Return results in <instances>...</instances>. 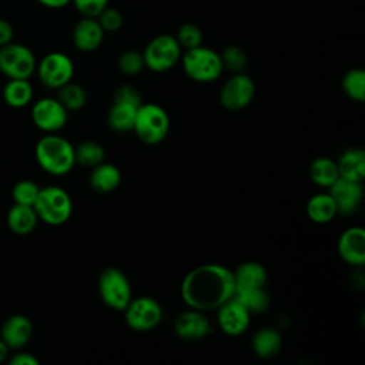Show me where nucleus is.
<instances>
[{
	"instance_id": "obj_37",
	"label": "nucleus",
	"mask_w": 365,
	"mask_h": 365,
	"mask_svg": "<svg viewBox=\"0 0 365 365\" xmlns=\"http://www.w3.org/2000/svg\"><path fill=\"white\" fill-rule=\"evenodd\" d=\"M71 3L83 17L94 19L108 6V0H71Z\"/></svg>"
},
{
	"instance_id": "obj_27",
	"label": "nucleus",
	"mask_w": 365,
	"mask_h": 365,
	"mask_svg": "<svg viewBox=\"0 0 365 365\" xmlns=\"http://www.w3.org/2000/svg\"><path fill=\"white\" fill-rule=\"evenodd\" d=\"M138 107L125 104V103H118L114 101L113 106L108 110L107 121L111 130L124 133V131H131L135 120V113Z\"/></svg>"
},
{
	"instance_id": "obj_21",
	"label": "nucleus",
	"mask_w": 365,
	"mask_h": 365,
	"mask_svg": "<svg viewBox=\"0 0 365 365\" xmlns=\"http://www.w3.org/2000/svg\"><path fill=\"white\" fill-rule=\"evenodd\" d=\"M7 225L9 228L19 235L30 234L38 221L37 212L33 205H24V204H16L9 210L7 212Z\"/></svg>"
},
{
	"instance_id": "obj_28",
	"label": "nucleus",
	"mask_w": 365,
	"mask_h": 365,
	"mask_svg": "<svg viewBox=\"0 0 365 365\" xmlns=\"http://www.w3.org/2000/svg\"><path fill=\"white\" fill-rule=\"evenodd\" d=\"M250 314H261L265 312L269 307V297L264 287L258 288H248V289H240L234 295Z\"/></svg>"
},
{
	"instance_id": "obj_8",
	"label": "nucleus",
	"mask_w": 365,
	"mask_h": 365,
	"mask_svg": "<svg viewBox=\"0 0 365 365\" xmlns=\"http://www.w3.org/2000/svg\"><path fill=\"white\" fill-rule=\"evenodd\" d=\"M123 312L127 325L137 332H147L157 328L164 317L161 304L157 299L145 295L135 299L131 298Z\"/></svg>"
},
{
	"instance_id": "obj_29",
	"label": "nucleus",
	"mask_w": 365,
	"mask_h": 365,
	"mask_svg": "<svg viewBox=\"0 0 365 365\" xmlns=\"http://www.w3.org/2000/svg\"><path fill=\"white\" fill-rule=\"evenodd\" d=\"M56 98L61 103V106L67 111H76V110H80L86 106L87 93L81 86L68 81L67 84L57 88V97Z\"/></svg>"
},
{
	"instance_id": "obj_32",
	"label": "nucleus",
	"mask_w": 365,
	"mask_h": 365,
	"mask_svg": "<svg viewBox=\"0 0 365 365\" xmlns=\"http://www.w3.org/2000/svg\"><path fill=\"white\" fill-rule=\"evenodd\" d=\"M220 57L222 61V67L232 73H242L248 63L245 51L238 46L225 47L220 54Z\"/></svg>"
},
{
	"instance_id": "obj_34",
	"label": "nucleus",
	"mask_w": 365,
	"mask_h": 365,
	"mask_svg": "<svg viewBox=\"0 0 365 365\" xmlns=\"http://www.w3.org/2000/svg\"><path fill=\"white\" fill-rule=\"evenodd\" d=\"M40 187L31 181V180H20L13 185L11 197L16 204H24V205H33L37 195H38Z\"/></svg>"
},
{
	"instance_id": "obj_39",
	"label": "nucleus",
	"mask_w": 365,
	"mask_h": 365,
	"mask_svg": "<svg viewBox=\"0 0 365 365\" xmlns=\"http://www.w3.org/2000/svg\"><path fill=\"white\" fill-rule=\"evenodd\" d=\"M14 38V29L10 21L0 19V47L11 43Z\"/></svg>"
},
{
	"instance_id": "obj_35",
	"label": "nucleus",
	"mask_w": 365,
	"mask_h": 365,
	"mask_svg": "<svg viewBox=\"0 0 365 365\" xmlns=\"http://www.w3.org/2000/svg\"><path fill=\"white\" fill-rule=\"evenodd\" d=\"M175 38L181 48L190 50L202 44V31L194 23H184L180 26Z\"/></svg>"
},
{
	"instance_id": "obj_14",
	"label": "nucleus",
	"mask_w": 365,
	"mask_h": 365,
	"mask_svg": "<svg viewBox=\"0 0 365 365\" xmlns=\"http://www.w3.org/2000/svg\"><path fill=\"white\" fill-rule=\"evenodd\" d=\"M174 331L181 339L198 341L212 332V325L202 311L190 308L178 314L174 321Z\"/></svg>"
},
{
	"instance_id": "obj_30",
	"label": "nucleus",
	"mask_w": 365,
	"mask_h": 365,
	"mask_svg": "<svg viewBox=\"0 0 365 365\" xmlns=\"http://www.w3.org/2000/svg\"><path fill=\"white\" fill-rule=\"evenodd\" d=\"M74 155H76V163L84 167H96L104 161L106 150L100 143L87 140L80 143L77 147H74Z\"/></svg>"
},
{
	"instance_id": "obj_3",
	"label": "nucleus",
	"mask_w": 365,
	"mask_h": 365,
	"mask_svg": "<svg viewBox=\"0 0 365 365\" xmlns=\"http://www.w3.org/2000/svg\"><path fill=\"white\" fill-rule=\"evenodd\" d=\"M133 131L144 144L155 145L167 137L170 131V117L161 106L143 103L137 108Z\"/></svg>"
},
{
	"instance_id": "obj_5",
	"label": "nucleus",
	"mask_w": 365,
	"mask_h": 365,
	"mask_svg": "<svg viewBox=\"0 0 365 365\" xmlns=\"http://www.w3.org/2000/svg\"><path fill=\"white\" fill-rule=\"evenodd\" d=\"M33 207L38 220L50 225L64 224L73 211V202L68 192L56 185L40 188Z\"/></svg>"
},
{
	"instance_id": "obj_13",
	"label": "nucleus",
	"mask_w": 365,
	"mask_h": 365,
	"mask_svg": "<svg viewBox=\"0 0 365 365\" xmlns=\"http://www.w3.org/2000/svg\"><path fill=\"white\" fill-rule=\"evenodd\" d=\"M217 309V324L225 335L238 336L248 329L251 322V314L235 297L224 302Z\"/></svg>"
},
{
	"instance_id": "obj_31",
	"label": "nucleus",
	"mask_w": 365,
	"mask_h": 365,
	"mask_svg": "<svg viewBox=\"0 0 365 365\" xmlns=\"http://www.w3.org/2000/svg\"><path fill=\"white\" fill-rule=\"evenodd\" d=\"M342 90L354 101L365 100V71L362 68H351L342 77Z\"/></svg>"
},
{
	"instance_id": "obj_16",
	"label": "nucleus",
	"mask_w": 365,
	"mask_h": 365,
	"mask_svg": "<svg viewBox=\"0 0 365 365\" xmlns=\"http://www.w3.org/2000/svg\"><path fill=\"white\" fill-rule=\"evenodd\" d=\"M338 254L348 265L364 267L365 264V230L362 227L346 228L338 240Z\"/></svg>"
},
{
	"instance_id": "obj_12",
	"label": "nucleus",
	"mask_w": 365,
	"mask_h": 365,
	"mask_svg": "<svg viewBox=\"0 0 365 365\" xmlns=\"http://www.w3.org/2000/svg\"><path fill=\"white\" fill-rule=\"evenodd\" d=\"M67 110L57 98L44 97L31 107V120L34 125L44 133H57L67 123Z\"/></svg>"
},
{
	"instance_id": "obj_38",
	"label": "nucleus",
	"mask_w": 365,
	"mask_h": 365,
	"mask_svg": "<svg viewBox=\"0 0 365 365\" xmlns=\"http://www.w3.org/2000/svg\"><path fill=\"white\" fill-rule=\"evenodd\" d=\"M114 101L140 107L143 104V97H141L138 88H135L134 86L123 84V86L117 87L114 91Z\"/></svg>"
},
{
	"instance_id": "obj_20",
	"label": "nucleus",
	"mask_w": 365,
	"mask_h": 365,
	"mask_svg": "<svg viewBox=\"0 0 365 365\" xmlns=\"http://www.w3.org/2000/svg\"><path fill=\"white\" fill-rule=\"evenodd\" d=\"M232 274L235 281V292L240 289L264 287L268 277L265 267L257 261H247L241 264L235 271H232Z\"/></svg>"
},
{
	"instance_id": "obj_41",
	"label": "nucleus",
	"mask_w": 365,
	"mask_h": 365,
	"mask_svg": "<svg viewBox=\"0 0 365 365\" xmlns=\"http://www.w3.org/2000/svg\"><path fill=\"white\" fill-rule=\"evenodd\" d=\"M37 3L47 9H63L68 3H71V0H37Z\"/></svg>"
},
{
	"instance_id": "obj_4",
	"label": "nucleus",
	"mask_w": 365,
	"mask_h": 365,
	"mask_svg": "<svg viewBox=\"0 0 365 365\" xmlns=\"http://www.w3.org/2000/svg\"><path fill=\"white\" fill-rule=\"evenodd\" d=\"M181 61L184 73L197 83H211L217 80L224 70L220 53L202 44L185 50Z\"/></svg>"
},
{
	"instance_id": "obj_6",
	"label": "nucleus",
	"mask_w": 365,
	"mask_h": 365,
	"mask_svg": "<svg viewBox=\"0 0 365 365\" xmlns=\"http://www.w3.org/2000/svg\"><path fill=\"white\" fill-rule=\"evenodd\" d=\"M97 288L101 301L114 311H124L131 301L130 281L125 274L115 267H108L101 271Z\"/></svg>"
},
{
	"instance_id": "obj_22",
	"label": "nucleus",
	"mask_w": 365,
	"mask_h": 365,
	"mask_svg": "<svg viewBox=\"0 0 365 365\" xmlns=\"http://www.w3.org/2000/svg\"><path fill=\"white\" fill-rule=\"evenodd\" d=\"M90 185L94 191L107 194L114 191L121 182V173L120 170L110 163H100L98 165L93 167L90 174Z\"/></svg>"
},
{
	"instance_id": "obj_24",
	"label": "nucleus",
	"mask_w": 365,
	"mask_h": 365,
	"mask_svg": "<svg viewBox=\"0 0 365 365\" xmlns=\"http://www.w3.org/2000/svg\"><path fill=\"white\" fill-rule=\"evenodd\" d=\"M252 351L257 356L262 359H269L275 356L281 349V335L277 329L265 327L258 329L252 336Z\"/></svg>"
},
{
	"instance_id": "obj_40",
	"label": "nucleus",
	"mask_w": 365,
	"mask_h": 365,
	"mask_svg": "<svg viewBox=\"0 0 365 365\" xmlns=\"http://www.w3.org/2000/svg\"><path fill=\"white\" fill-rule=\"evenodd\" d=\"M9 362L11 365H38V359L29 352H17L10 358Z\"/></svg>"
},
{
	"instance_id": "obj_9",
	"label": "nucleus",
	"mask_w": 365,
	"mask_h": 365,
	"mask_svg": "<svg viewBox=\"0 0 365 365\" xmlns=\"http://www.w3.org/2000/svg\"><path fill=\"white\" fill-rule=\"evenodd\" d=\"M36 66V57L27 46L11 41L0 47V71L7 78H29Z\"/></svg>"
},
{
	"instance_id": "obj_19",
	"label": "nucleus",
	"mask_w": 365,
	"mask_h": 365,
	"mask_svg": "<svg viewBox=\"0 0 365 365\" xmlns=\"http://www.w3.org/2000/svg\"><path fill=\"white\" fill-rule=\"evenodd\" d=\"M341 178L362 182L365 178V151L362 148H348L336 160Z\"/></svg>"
},
{
	"instance_id": "obj_1",
	"label": "nucleus",
	"mask_w": 365,
	"mask_h": 365,
	"mask_svg": "<svg viewBox=\"0 0 365 365\" xmlns=\"http://www.w3.org/2000/svg\"><path fill=\"white\" fill-rule=\"evenodd\" d=\"M181 298L188 308L211 311L235 295L234 274L220 264H204L191 269L181 282Z\"/></svg>"
},
{
	"instance_id": "obj_18",
	"label": "nucleus",
	"mask_w": 365,
	"mask_h": 365,
	"mask_svg": "<svg viewBox=\"0 0 365 365\" xmlns=\"http://www.w3.org/2000/svg\"><path fill=\"white\" fill-rule=\"evenodd\" d=\"M33 334L31 321L21 314L10 315L1 325V339L11 349H19L24 346Z\"/></svg>"
},
{
	"instance_id": "obj_23",
	"label": "nucleus",
	"mask_w": 365,
	"mask_h": 365,
	"mask_svg": "<svg viewBox=\"0 0 365 365\" xmlns=\"http://www.w3.org/2000/svg\"><path fill=\"white\" fill-rule=\"evenodd\" d=\"M336 214V205L329 192L315 194L307 202V215L317 224H327L332 221Z\"/></svg>"
},
{
	"instance_id": "obj_15",
	"label": "nucleus",
	"mask_w": 365,
	"mask_h": 365,
	"mask_svg": "<svg viewBox=\"0 0 365 365\" xmlns=\"http://www.w3.org/2000/svg\"><path fill=\"white\" fill-rule=\"evenodd\" d=\"M329 195L332 197L336 211L339 215H351L356 212L364 198L362 182L349 181L345 178H338L329 187Z\"/></svg>"
},
{
	"instance_id": "obj_33",
	"label": "nucleus",
	"mask_w": 365,
	"mask_h": 365,
	"mask_svg": "<svg viewBox=\"0 0 365 365\" xmlns=\"http://www.w3.org/2000/svg\"><path fill=\"white\" fill-rule=\"evenodd\" d=\"M117 66H118L120 71L125 76L140 74L143 71V68L145 67L143 51H137V50L123 51L117 60Z\"/></svg>"
},
{
	"instance_id": "obj_42",
	"label": "nucleus",
	"mask_w": 365,
	"mask_h": 365,
	"mask_svg": "<svg viewBox=\"0 0 365 365\" xmlns=\"http://www.w3.org/2000/svg\"><path fill=\"white\" fill-rule=\"evenodd\" d=\"M9 346L6 345V342L0 338V364L7 358V355H9Z\"/></svg>"
},
{
	"instance_id": "obj_26",
	"label": "nucleus",
	"mask_w": 365,
	"mask_h": 365,
	"mask_svg": "<svg viewBox=\"0 0 365 365\" xmlns=\"http://www.w3.org/2000/svg\"><path fill=\"white\" fill-rule=\"evenodd\" d=\"M308 174L315 185L324 188H329L339 178L336 161L331 160L329 157L315 158L309 165Z\"/></svg>"
},
{
	"instance_id": "obj_11",
	"label": "nucleus",
	"mask_w": 365,
	"mask_h": 365,
	"mask_svg": "<svg viewBox=\"0 0 365 365\" xmlns=\"http://www.w3.org/2000/svg\"><path fill=\"white\" fill-rule=\"evenodd\" d=\"M255 96L252 78L244 73H234L220 90V103L230 111H238L250 106Z\"/></svg>"
},
{
	"instance_id": "obj_17",
	"label": "nucleus",
	"mask_w": 365,
	"mask_h": 365,
	"mask_svg": "<svg viewBox=\"0 0 365 365\" xmlns=\"http://www.w3.org/2000/svg\"><path fill=\"white\" fill-rule=\"evenodd\" d=\"M104 30L94 17H83L73 27V44L77 50L90 53L97 50L104 40Z\"/></svg>"
},
{
	"instance_id": "obj_7",
	"label": "nucleus",
	"mask_w": 365,
	"mask_h": 365,
	"mask_svg": "<svg viewBox=\"0 0 365 365\" xmlns=\"http://www.w3.org/2000/svg\"><path fill=\"white\" fill-rule=\"evenodd\" d=\"M181 50L174 36L158 34L151 38L143 50L145 67L154 73L168 71L181 58Z\"/></svg>"
},
{
	"instance_id": "obj_2",
	"label": "nucleus",
	"mask_w": 365,
	"mask_h": 365,
	"mask_svg": "<svg viewBox=\"0 0 365 365\" xmlns=\"http://www.w3.org/2000/svg\"><path fill=\"white\" fill-rule=\"evenodd\" d=\"M34 155L46 173L57 177L68 174L76 164L73 144L56 133H48L37 141Z\"/></svg>"
},
{
	"instance_id": "obj_36",
	"label": "nucleus",
	"mask_w": 365,
	"mask_h": 365,
	"mask_svg": "<svg viewBox=\"0 0 365 365\" xmlns=\"http://www.w3.org/2000/svg\"><path fill=\"white\" fill-rule=\"evenodd\" d=\"M96 19L98 20L100 26L103 27V30L106 33L118 31L123 27V23H124L123 14L117 9H113V7H108V6Z\"/></svg>"
},
{
	"instance_id": "obj_25",
	"label": "nucleus",
	"mask_w": 365,
	"mask_h": 365,
	"mask_svg": "<svg viewBox=\"0 0 365 365\" xmlns=\"http://www.w3.org/2000/svg\"><path fill=\"white\" fill-rule=\"evenodd\" d=\"M3 100L14 108L26 107L33 98V87L29 78H9L3 87Z\"/></svg>"
},
{
	"instance_id": "obj_10",
	"label": "nucleus",
	"mask_w": 365,
	"mask_h": 365,
	"mask_svg": "<svg viewBox=\"0 0 365 365\" xmlns=\"http://www.w3.org/2000/svg\"><path fill=\"white\" fill-rule=\"evenodd\" d=\"M40 81L53 90L71 81L74 74V64L71 58L61 51H51L46 54L36 66Z\"/></svg>"
}]
</instances>
